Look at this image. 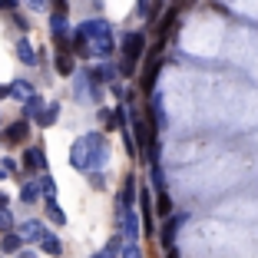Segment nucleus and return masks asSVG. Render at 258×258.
<instances>
[{
	"mask_svg": "<svg viewBox=\"0 0 258 258\" xmlns=\"http://www.w3.org/2000/svg\"><path fill=\"white\" fill-rule=\"evenodd\" d=\"M146 53V33H126V40H122V60L129 63H139V56Z\"/></svg>",
	"mask_w": 258,
	"mask_h": 258,
	"instance_id": "1",
	"label": "nucleus"
},
{
	"mask_svg": "<svg viewBox=\"0 0 258 258\" xmlns=\"http://www.w3.org/2000/svg\"><path fill=\"white\" fill-rule=\"evenodd\" d=\"M70 166L76 172H90V143H86V136L70 146Z\"/></svg>",
	"mask_w": 258,
	"mask_h": 258,
	"instance_id": "2",
	"label": "nucleus"
},
{
	"mask_svg": "<svg viewBox=\"0 0 258 258\" xmlns=\"http://www.w3.org/2000/svg\"><path fill=\"white\" fill-rule=\"evenodd\" d=\"M27 136H30V126H27V119H17V122H10V126H4V133H0V143H4V146H20Z\"/></svg>",
	"mask_w": 258,
	"mask_h": 258,
	"instance_id": "3",
	"label": "nucleus"
},
{
	"mask_svg": "<svg viewBox=\"0 0 258 258\" xmlns=\"http://www.w3.org/2000/svg\"><path fill=\"white\" fill-rule=\"evenodd\" d=\"M119 219H122V242L136 245L139 242V215L133 209H119Z\"/></svg>",
	"mask_w": 258,
	"mask_h": 258,
	"instance_id": "4",
	"label": "nucleus"
},
{
	"mask_svg": "<svg viewBox=\"0 0 258 258\" xmlns=\"http://www.w3.org/2000/svg\"><path fill=\"white\" fill-rule=\"evenodd\" d=\"M86 143H90V169H103V162H106V139L99 133H90Z\"/></svg>",
	"mask_w": 258,
	"mask_h": 258,
	"instance_id": "5",
	"label": "nucleus"
},
{
	"mask_svg": "<svg viewBox=\"0 0 258 258\" xmlns=\"http://www.w3.org/2000/svg\"><path fill=\"white\" fill-rule=\"evenodd\" d=\"M86 43H90V56H99V60H109V53L116 50V40H113V33L93 37V40H86Z\"/></svg>",
	"mask_w": 258,
	"mask_h": 258,
	"instance_id": "6",
	"label": "nucleus"
},
{
	"mask_svg": "<svg viewBox=\"0 0 258 258\" xmlns=\"http://www.w3.org/2000/svg\"><path fill=\"white\" fill-rule=\"evenodd\" d=\"M185 219H189V215H169V219H166V225H162V248H166V251H172L175 248V232H179V225H182V222Z\"/></svg>",
	"mask_w": 258,
	"mask_h": 258,
	"instance_id": "7",
	"label": "nucleus"
},
{
	"mask_svg": "<svg viewBox=\"0 0 258 258\" xmlns=\"http://www.w3.org/2000/svg\"><path fill=\"white\" fill-rule=\"evenodd\" d=\"M73 33H80V37L93 40V37H103V33H113V30H109V23H106V20H83Z\"/></svg>",
	"mask_w": 258,
	"mask_h": 258,
	"instance_id": "8",
	"label": "nucleus"
},
{
	"mask_svg": "<svg viewBox=\"0 0 258 258\" xmlns=\"http://www.w3.org/2000/svg\"><path fill=\"white\" fill-rule=\"evenodd\" d=\"M17 235H20L23 242H40V238L46 235V228L40 225L37 219H23V225H20V232H17Z\"/></svg>",
	"mask_w": 258,
	"mask_h": 258,
	"instance_id": "9",
	"label": "nucleus"
},
{
	"mask_svg": "<svg viewBox=\"0 0 258 258\" xmlns=\"http://www.w3.org/2000/svg\"><path fill=\"white\" fill-rule=\"evenodd\" d=\"M136 196H139L136 179H133V175H126V179H122V192H119V209H133Z\"/></svg>",
	"mask_w": 258,
	"mask_h": 258,
	"instance_id": "10",
	"label": "nucleus"
},
{
	"mask_svg": "<svg viewBox=\"0 0 258 258\" xmlns=\"http://www.w3.org/2000/svg\"><path fill=\"white\" fill-rule=\"evenodd\" d=\"M159 67H162V60L156 56V50H152L149 63H146V73H143V90L146 93H152V83H156V76H159Z\"/></svg>",
	"mask_w": 258,
	"mask_h": 258,
	"instance_id": "11",
	"label": "nucleus"
},
{
	"mask_svg": "<svg viewBox=\"0 0 258 258\" xmlns=\"http://www.w3.org/2000/svg\"><path fill=\"white\" fill-rule=\"evenodd\" d=\"M17 56H20V60L27 63V67H37V63H40V53L30 46V40H27V37H23L20 43H17Z\"/></svg>",
	"mask_w": 258,
	"mask_h": 258,
	"instance_id": "12",
	"label": "nucleus"
},
{
	"mask_svg": "<svg viewBox=\"0 0 258 258\" xmlns=\"http://www.w3.org/2000/svg\"><path fill=\"white\" fill-rule=\"evenodd\" d=\"M40 251H43V255L60 258V255H63V245H60V238H56V235H50V232H46V235L40 238Z\"/></svg>",
	"mask_w": 258,
	"mask_h": 258,
	"instance_id": "13",
	"label": "nucleus"
},
{
	"mask_svg": "<svg viewBox=\"0 0 258 258\" xmlns=\"http://www.w3.org/2000/svg\"><path fill=\"white\" fill-rule=\"evenodd\" d=\"M116 73H119V70H116L113 63H103V67H96L90 76H93V83H113V80H116Z\"/></svg>",
	"mask_w": 258,
	"mask_h": 258,
	"instance_id": "14",
	"label": "nucleus"
},
{
	"mask_svg": "<svg viewBox=\"0 0 258 258\" xmlns=\"http://www.w3.org/2000/svg\"><path fill=\"white\" fill-rule=\"evenodd\" d=\"M23 166H27V169H33V172H40V169L46 166L43 152H40V149H23Z\"/></svg>",
	"mask_w": 258,
	"mask_h": 258,
	"instance_id": "15",
	"label": "nucleus"
},
{
	"mask_svg": "<svg viewBox=\"0 0 258 258\" xmlns=\"http://www.w3.org/2000/svg\"><path fill=\"white\" fill-rule=\"evenodd\" d=\"M20 245H23V238L17 232H7L0 238V251H7V255H20Z\"/></svg>",
	"mask_w": 258,
	"mask_h": 258,
	"instance_id": "16",
	"label": "nucleus"
},
{
	"mask_svg": "<svg viewBox=\"0 0 258 258\" xmlns=\"http://www.w3.org/2000/svg\"><path fill=\"white\" fill-rule=\"evenodd\" d=\"M10 96L20 99V103H27V99L37 96V93H33V83H23V80H20V83H10Z\"/></svg>",
	"mask_w": 258,
	"mask_h": 258,
	"instance_id": "17",
	"label": "nucleus"
},
{
	"mask_svg": "<svg viewBox=\"0 0 258 258\" xmlns=\"http://www.w3.org/2000/svg\"><path fill=\"white\" fill-rule=\"evenodd\" d=\"M56 119H60V103H50V106H43V113L37 116L40 126H53Z\"/></svg>",
	"mask_w": 258,
	"mask_h": 258,
	"instance_id": "18",
	"label": "nucleus"
},
{
	"mask_svg": "<svg viewBox=\"0 0 258 258\" xmlns=\"http://www.w3.org/2000/svg\"><path fill=\"white\" fill-rule=\"evenodd\" d=\"M40 113H43V99L40 96H30L27 103H23V116H27V119H37Z\"/></svg>",
	"mask_w": 258,
	"mask_h": 258,
	"instance_id": "19",
	"label": "nucleus"
},
{
	"mask_svg": "<svg viewBox=\"0 0 258 258\" xmlns=\"http://www.w3.org/2000/svg\"><path fill=\"white\" fill-rule=\"evenodd\" d=\"M56 73H60V76H73L76 73V63H73V56H70V53L56 56Z\"/></svg>",
	"mask_w": 258,
	"mask_h": 258,
	"instance_id": "20",
	"label": "nucleus"
},
{
	"mask_svg": "<svg viewBox=\"0 0 258 258\" xmlns=\"http://www.w3.org/2000/svg\"><path fill=\"white\" fill-rule=\"evenodd\" d=\"M50 33H53V40H67L63 33H67V17H50Z\"/></svg>",
	"mask_w": 258,
	"mask_h": 258,
	"instance_id": "21",
	"label": "nucleus"
},
{
	"mask_svg": "<svg viewBox=\"0 0 258 258\" xmlns=\"http://www.w3.org/2000/svg\"><path fill=\"white\" fill-rule=\"evenodd\" d=\"M20 199H23L27 205H30V202H37V199H40V182H23Z\"/></svg>",
	"mask_w": 258,
	"mask_h": 258,
	"instance_id": "22",
	"label": "nucleus"
},
{
	"mask_svg": "<svg viewBox=\"0 0 258 258\" xmlns=\"http://www.w3.org/2000/svg\"><path fill=\"white\" fill-rule=\"evenodd\" d=\"M46 215H50V222H56V225H67V212H63L56 202H46Z\"/></svg>",
	"mask_w": 258,
	"mask_h": 258,
	"instance_id": "23",
	"label": "nucleus"
},
{
	"mask_svg": "<svg viewBox=\"0 0 258 258\" xmlns=\"http://www.w3.org/2000/svg\"><path fill=\"white\" fill-rule=\"evenodd\" d=\"M122 245H126V242H122V235H113V238L106 242V248H103V255H106V258L119 255V251H122Z\"/></svg>",
	"mask_w": 258,
	"mask_h": 258,
	"instance_id": "24",
	"label": "nucleus"
},
{
	"mask_svg": "<svg viewBox=\"0 0 258 258\" xmlns=\"http://www.w3.org/2000/svg\"><path fill=\"white\" fill-rule=\"evenodd\" d=\"M40 192H43V196H46V202H56V182H53V179H50V175H46L43 182H40Z\"/></svg>",
	"mask_w": 258,
	"mask_h": 258,
	"instance_id": "25",
	"label": "nucleus"
},
{
	"mask_svg": "<svg viewBox=\"0 0 258 258\" xmlns=\"http://www.w3.org/2000/svg\"><path fill=\"white\" fill-rule=\"evenodd\" d=\"M152 185H156V192H166V179H162L159 162H152Z\"/></svg>",
	"mask_w": 258,
	"mask_h": 258,
	"instance_id": "26",
	"label": "nucleus"
},
{
	"mask_svg": "<svg viewBox=\"0 0 258 258\" xmlns=\"http://www.w3.org/2000/svg\"><path fill=\"white\" fill-rule=\"evenodd\" d=\"M17 172V162L14 159H0V179H10Z\"/></svg>",
	"mask_w": 258,
	"mask_h": 258,
	"instance_id": "27",
	"label": "nucleus"
},
{
	"mask_svg": "<svg viewBox=\"0 0 258 258\" xmlns=\"http://www.w3.org/2000/svg\"><path fill=\"white\" fill-rule=\"evenodd\" d=\"M10 228H14V219H10V212H7V209H0V232L7 235Z\"/></svg>",
	"mask_w": 258,
	"mask_h": 258,
	"instance_id": "28",
	"label": "nucleus"
},
{
	"mask_svg": "<svg viewBox=\"0 0 258 258\" xmlns=\"http://www.w3.org/2000/svg\"><path fill=\"white\" fill-rule=\"evenodd\" d=\"M169 212H172V202H169L166 192H159V215H166V219H169Z\"/></svg>",
	"mask_w": 258,
	"mask_h": 258,
	"instance_id": "29",
	"label": "nucleus"
},
{
	"mask_svg": "<svg viewBox=\"0 0 258 258\" xmlns=\"http://www.w3.org/2000/svg\"><path fill=\"white\" fill-rule=\"evenodd\" d=\"M122 258H143L139 245H122Z\"/></svg>",
	"mask_w": 258,
	"mask_h": 258,
	"instance_id": "30",
	"label": "nucleus"
},
{
	"mask_svg": "<svg viewBox=\"0 0 258 258\" xmlns=\"http://www.w3.org/2000/svg\"><path fill=\"white\" fill-rule=\"evenodd\" d=\"M50 7H53V14H56V17H67V10H70V7H67V0H53Z\"/></svg>",
	"mask_w": 258,
	"mask_h": 258,
	"instance_id": "31",
	"label": "nucleus"
},
{
	"mask_svg": "<svg viewBox=\"0 0 258 258\" xmlns=\"http://www.w3.org/2000/svg\"><path fill=\"white\" fill-rule=\"evenodd\" d=\"M27 7L30 10H50V4L46 0H27Z\"/></svg>",
	"mask_w": 258,
	"mask_h": 258,
	"instance_id": "32",
	"label": "nucleus"
},
{
	"mask_svg": "<svg viewBox=\"0 0 258 258\" xmlns=\"http://www.w3.org/2000/svg\"><path fill=\"white\" fill-rule=\"evenodd\" d=\"M192 4H196V0H175V10H179V14H182V10H192Z\"/></svg>",
	"mask_w": 258,
	"mask_h": 258,
	"instance_id": "33",
	"label": "nucleus"
},
{
	"mask_svg": "<svg viewBox=\"0 0 258 258\" xmlns=\"http://www.w3.org/2000/svg\"><path fill=\"white\" fill-rule=\"evenodd\" d=\"M17 7V0H0V10H14Z\"/></svg>",
	"mask_w": 258,
	"mask_h": 258,
	"instance_id": "34",
	"label": "nucleus"
},
{
	"mask_svg": "<svg viewBox=\"0 0 258 258\" xmlns=\"http://www.w3.org/2000/svg\"><path fill=\"white\" fill-rule=\"evenodd\" d=\"M139 14H143V17H149V0H139Z\"/></svg>",
	"mask_w": 258,
	"mask_h": 258,
	"instance_id": "35",
	"label": "nucleus"
},
{
	"mask_svg": "<svg viewBox=\"0 0 258 258\" xmlns=\"http://www.w3.org/2000/svg\"><path fill=\"white\" fill-rule=\"evenodd\" d=\"M10 96V86H0V99H7Z\"/></svg>",
	"mask_w": 258,
	"mask_h": 258,
	"instance_id": "36",
	"label": "nucleus"
},
{
	"mask_svg": "<svg viewBox=\"0 0 258 258\" xmlns=\"http://www.w3.org/2000/svg\"><path fill=\"white\" fill-rule=\"evenodd\" d=\"M17 258H37V255H33V251H20V255H17Z\"/></svg>",
	"mask_w": 258,
	"mask_h": 258,
	"instance_id": "37",
	"label": "nucleus"
},
{
	"mask_svg": "<svg viewBox=\"0 0 258 258\" xmlns=\"http://www.w3.org/2000/svg\"><path fill=\"white\" fill-rule=\"evenodd\" d=\"M0 209H7V196L4 192H0Z\"/></svg>",
	"mask_w": 258,
	"mask_h": 258,
	"instance_id": "38",
	"label": "nucleus"
},
{
	"mask_svg": "<svg viewBox=\"0 0 258 258\" xmlns=\"http://www.w3.org/2000/svg\"><path fill=\"white\" fill-rule=\"evenodd\" d=\"M166 258H179V255H175V248H172V251H169V255H166Z\"/></svg>",
	"mask_w": 258,
	"mask_h": 258,
	"instance_id": "39",
	"label": "nucleus"
},
{
	"mask_svg": "<svg viewBox=\"0 0 258 258\" xmlns=\"http://www.w3.org/2000/svg\"><path fill=\"white\" fill-rule=\"evenodd\" d=\"M93 258H106V255H93Z\"/></svg>",
	"mask_w": 258,
	"mask_h": 258,
	"instance_id": "40",
	"label": "nucleus"
}]
</instances>
